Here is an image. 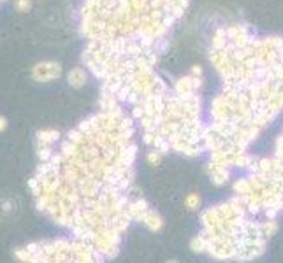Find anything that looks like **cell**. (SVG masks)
Instances as JSON below:
<instances>
[{
  "label": "cell",
  "mask_w": 283,
  "mask_h": 263,
  "mask_svg": "<svg viewBox=\"0 0 283 263\" xmlns=\"http://www.w3.org/2000/svg\"><path fill=\"white\" fill-rule=\"evenodd\" d=\"M276 158L283 162V135H280L276 140Z\"/></svg>",
  "instance_id": "cell-14"
},
{
  "label": "cell",
  "mask_w": 283,
  "mask_h": 263,
  "mask_svg": "<svg viewBox=\"0 0 283 263\" xmlns=\"http://www.w3.org/2000/svg\"><path fill=\"white\" fill-rule=\"evenodd\" d=\"M264 213H266V216H268V219H275L276 214H278V211H273V209H264Z\"/></svg>",
  "instance_id": "cell-15"
},
{
  "label": "cell",
  "mask_w": 283,
  "mask_h": 263,
  "mask_svg": "<svg viewBox=\"0 0 283 263\" xmlns=\"http://www.w3.org/2000/svg\"><path fill=\"white\" fill-rule=\"evenodd\" d=\"M190 249L194 253H204L206 251V240L202 239L201 235H195L194 239L190 240Z\"/></svg>",
  "instance_id": "cell-10"
},
{
  "label": "cell",
  "mask_w": 283,
  "mask_h": 263,
  "mask_svg": "<svg viewBox=\"0 0 283 263\" xmlns=\"http://www.w3.org/2000/svg\"><path fill=\"white\" fill-rule=\"evenodd\" d=\"M234 191L237 193V197H244V195H248L250 191V184H248V179H239V181L234 182Z\"/></svg>",
  "instance_id": "cell-9"
},
{
  "label": "cell",
  "mask_w": 283,
  "mask_h": 263,
  "mask_svg": "<svg viewBox=\"0 0 283 263\" xmlns=\"http://www.w3.org/2000/svg\"><path fill=\"white\" fill-rule=\"evenodd\" d=\"M30 7H32V2H30V0H16V9H18L20 12L30 11Z\"/></svg>",
  "instance_id": "cell-13"
},
{
  "label": "cell",
  "mask_w": 283,
  "mask_h": 263,
  "mask_svg": "<svg viewBox=\"0 0 283 263\" xmlns=\"http://www.w3.org/2000/svg\"><path fill=\"white\" fill-rule=\"evenodd\" d=\"M146 160H148L150 165H160V162H162V155H160L159 151H155V149H152V151H148Z\"/></svg>",
  "instance_id": "cell-12"
},
{
  "label": "cell",
  "mask_w": 283,
  "mask_h": 263,
  "mask_svg": "<svg viewBox=\"0 0 283 263\" xmlns=\"http://www.w3.org/2000/svg\"><path fill=\"white\" fill-rule=\"evenodd\" d=\"M264 251H266V240L264 239L253 240V242H246L244 240L243 246L236 251L234 260L236 262H250V260H255L260 255H264Z\"/></svg>",
  "instance_id": "cell-4"
},
{
  "label": "cell",
  "mask_w": 283,
  "mask_h": 263,
  "mask_svg": "<svg viewBox=\"0 0 283 263\" xmlns=\"http://www.w3.org/2000/svg\"><path fill=\"white\" fill-rule=\"evenodd\" d=\"M139 223L144 224L150 232H159V230H162V226H164L162 216H160V214L157 213V211H153V209H148L146 213L139 218Z\"/></svg>",
  "instance_id": "cell-5"
},
{
  "label": "cell",
  "mask_w": 283,
  "mask_h": 263,
  "mask_svg": "<svg viewBox=\"0 0 283 263\" xmlns=\"http://www.w3.org/2000/svg\"><path fill=\"white\" fill-rule=\"evenodd\" d=\"M67 81H69V85L72 86V88H81V86H85L86 83V72L85 69H81V67H76V69H72L69 72V76H67Z\"/></svg>",
  "instance_id": "cell-7"
},
{
  "label": "cell",
  "mask_w": 283,
  "mask_h": 263,
  "mask_svg": "<svg viewBox=\"0 0 283 263\" xmlns=\"http://www.w3.org/2000/svg\"><path fill=\"white\" fill-rule=\"evenodd\" d=\"M62 76V67L57 62H39L32 69V78L37 83H50Z\"/></svg>",
  "instance_id": "cell-3"
},
{
  "label": "cell",
  "mask_w": 283,
  "mask_h": 263,
  "mask_svg": "<svg viewBox=\"0 0 283 263\" xmlns=\"http://www.w3.org/2000/svg\"><path fill=\"white\" fill-rule=\"evenodd\" d=\"M137 144L121 105L101 109L70 130L28 179L37 209L88 244L104 260L116 258L132 218Z\"/></svg>",
  "instance_id": "cell-1"
},
{
  "label": "cell",
  "mask_w": 283,
  "mask_h": 263,
  "mask_svg": "<svg viewBox=\"0 0 283 263\" xmlns=\"http://www.w3.org/2000/svg\"><path fill=\"white\" fill-rule=\"evenodd\" d=\"M167 263H179V262H178V260H169Z\"/></svg>",
  "instance_id": "cell-17"
},
{
  "label": "cell",
  "mask_w": 283,
  "mask_h": 263,
  "mask_svg": "<svg viewBox=\"0 0 283 263\" xmlns=\"http://www.w3.org/2000/svg\"><path fill=\"white\" fill-rule=\"evenodd\" d=\"M7 128V120L4 116H0V132H4Z\"/></svg>",
  "instance_id": "cell-16"
},
{
  "label": "cell",
  "mask_w": 283,
  "mask_h": 263,
  "mask_svg": "<svg viewBox=\"0 0 283 263\" xmlns=\"http://www.w3.org/2000/svg\"><path fill=\"white\" fill-rule=\"evenodd\" d=\"M20 263H104L99 253L78 239L35 240L14 249Z\"/></svg>",
  "instance_id": "cell-2"
},
{
  "label": "cell",
  "mask_w": 283,
  "mask_h": 263,
  "mask_svg": "<svg viewBox=\"0 0 283 263\" xmlns=\"http://www.w3.org/2000/svg\"><path fill=\"white\" fill-rule=\"evenodd\" d=\"M206 171H208V174H210L211 182H213V184H217V186L225 184V182H227V179L230 177L229 169H225V167L217 165V163H213V162L208 163Z\"/></svg>",
  "instance_id": "cell-6"
},
{
  "label": "cell",
  "mask_w": 283,
  "mask_h": 263,
  "mask_svg": "<svg viewBox=\"0 0 283 263\" xmlns=\"http://www.w3.org/2000/svg\"><path fill=\"white\" fill-rule=\"evenodd\" d=\"M185 204H186V209L188 211H197L199 205H201V197H199L197 193H190L186 197Z\"/></svg>",
  "instance_id": "cell-11"
},
{
  "label": "cell",
  "mask_w": 283,
  "mask_h": 263,
  "mask_svg": "<svg viewBox=\"0 0 283 263\" xmlns=\"http://www.w3.org/2000/svg\"><path fill=\"white\" fill-rule=\"evenodd\" d=\"M276 230H278V223H276L275 219H266V221H262V223H259V232L264 240L271 239V237L276 233Z\"/></svg>",
  "instance_id": "cell-8"
}]
</instances>
